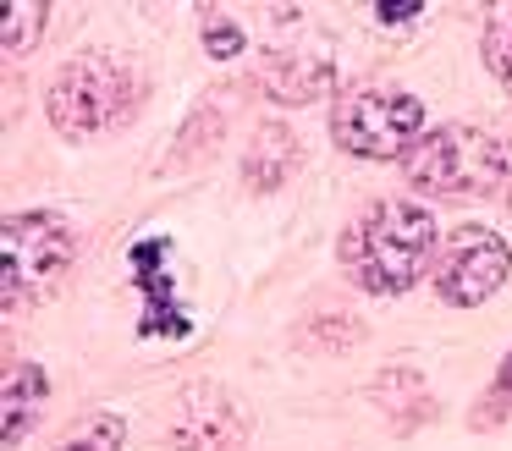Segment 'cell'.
<instances>
[{
	"label": "cell",
	"mask_w": 512,
	"mask_h": 451,
	"mask_svg": "<svg viewBox=\"0 0 512 451\" xmlns=\"http://www.w3.org/2000/svg\"><path fill=\"white\" fill-rule=\"evenodd\" d=\"M336 259L358 292L402 297L408 286H419V275L435 259V215L419 198H380L342 231Z\"/></svg>",
	"instance_id": "6da1fadb"
},
{
	"label": "cell",
	"mask_w": 512,
	"mask_h": 451,
	"mask_svg": "<svg viewBox=\"0 0 512 451\" xmlns=\"http://www.w3.org/2000/svg\"><path fill=\"white\" fill-rule=\"evenodd\" d=\"M331 138L353 160H402L424 138V99L408 88H353L331 105Z\"/></svg>",
	"instance_id": "277c9868"
},
{
	"label": "cell",
	"mask_w": 512,
	"mask_h": 451,
	"mask_svg": "<svg viewBox=\"0 0 512 451\" xmlns=\"http://www.w3.org/2000/svg\"><path fill=\"white\" fill-rule=\"evenodd\" d=\"M204 44H210L215 61H232V55L243 50V28L226 22V17H204Z\"/></svg>",
	"instance_id": "9a60e30c"
},
{
	"label": "cell",
	"mask_w": 512,
	"mask_h": 451,
	"mask_svg": "<svg viewBox=\"0 0 512 451\" xmlns=\"http://www.w3.org/2000/svg\"><path fill=\"white\" fill-rule=\"evenodd\" d=\"M507 413H512V352H507V363L496 369V385H490V391L479 396V413H474V424H479V429H490V424H501Z\"/></svg>",
	"instance_id": "5bb4252c"
},
{
	"label": "cell",
	"mask_w": 512,
	"mask_h": 451,
	"mask_svg": "<svg viewBox=\"0 0 512 451\" xmlns=\"http://www.w3.org/2000/svg\"><path fill=\"white\" fill-rule=\"evenodd\" d=\"M122 440H127V418L122 413H94V418H83L56 451H122Z\"/></svg>",
	"instance_id": "7c38bea8"
},
{
	"label": "cell",
	"mask_w": 512,
	"mask_h": 451,
	"mask_svg": "<svg viewBox=\"0 0 512 451\" xmlns=\"http://www.w3.org/2000/svg\"><path fill=\"white\" fill-rule=\"evenodd\" d=\"M292 171H298V132L276 127V121L259 127L254 143L243 149V182L254 187V193H276Z\"/></svg>",
	"instance_id": "30bf717a"
},
{
	"label": "cell",
	"mask_w": 512,
	"mask_h": 451,
	"mask_svg": "<svg viewBox=\"0 0 512 451\" xmlns=\"http://www.w3.org/2000/svg\"><path fill=\"white\" fill-rule=\"evenodd\" d=\"M50 402V380L34 358H12L6 363V380H0V446L17 451L34 435L39 413Z\"/></svg>",
	"instance_id": "ba28073f"
},
{
	"label": "cell",
	"mask_w": 512,
	"mask_h": 451,
	"mask_svg": "<svg viewBox=\"0 0 512 451\" xmlns=\"http://www.w3.org/2000/svg\"><path fill=\"white\" fill-rule=\"evenodd\" d=\"M402 176L419 193H496L512 176V149L485 127H463V121H446V127H430L408 154H402Z\"/></svg>",
	"instance_id": "7a4b0ae2"
},
{
	"label": "cell",
	"mask_w": 512,
	"mask_h": 451,
	"mask_svg": "<svg viewBox=\"0 0 512 451\" xmlns=\"http://www.w3.org/2000/svg\"><path fill=\"white\" fill-rule=\"evenodd\" d=\"M45 0H12L6 6V17H0V44H6V55H28L39 44V33H45Z\"/></svg>",
	"instance_id": "8fae6325"
},
{
	"label": "cell",
	"mask_w": 512,
	"mask_h": 451,
	"mask_svg": "<svg viewBox=\"0 0 512 451\" xmlns=\"http://www.w3.org/2000/svg\"><path fill=\"white\" fill-rule=\"evenodd\" d=\"M259 83L281 105H314L336 88V61H325V55H270Z\"/></svg>",
	"instance_id": "9c48e42d"
},
{
	"label": "cell",
	"mask_w": 512,
	"mask_h": 451,
	"mask_svg": "<svg viewBox=\"0 0 512 451\" xmlns=\"http://www.w3.org/2000/svg\"><path fill=\"white\" fill-rule=\"evenodd\" d=\"M512 275V248L501 231L490 226H457L452 242L441 248V259H435V292H441V303L452 308H479L485 297H496L501 286H507Z\"/></svg>",
	"instance_id": "8992f818"
},
{
	"label": "cell",
	"mask_w": 512,
	"mask_h": 451,
	"mask_svg": "<svg viewBox=\"0 0 512 451\" xmlns=\"http://www.w3.org/2000/svg\"><path fill=\"white\" fill-rule=\"evenodd\" d=\"M413 17H424L419 0H380L375 6V22H386V28H402V22H413Z\"/></svg>",
	"instance_id": "2e32d148"
},
{
	"label": "cell",
	"mask_w": 512,
	"mask_h": 451,
	"mask_svg": "<svg viewBox=\"0 0 512 451\" xmlns=\"http://www.w3.org/2000/svg\"><path fill=\"white\" fill-rule=\"evenodd\" d=\"M485 66L512 94V6H490V17H485Z\"/></svg>",
	"instance_id": "4fadbf2b"
},
{
	"label": "cell",
	"mask_w": 512,
	"mask_h": 451,
	"mask_svg": "<svg viewBox=\"0 0 512 451\" xmlns=\"http://www.w3.org/2000/svg\"><path fill=\"white\" fill-rule=\"evenodd\" d=\"M254 435L248 402L232 396L226 385L199 380L177 396V418H171V446L177 451H243Z\"/></svg>",
	"instance_id": "52a82bcc"
},
{
	"label": "cell",
	"mask_w": 512,
	"mask_h": 451,
	"mask_svg": "<svg viewBox=\"0 0 512 451\" xmlns=\"http://www.w3.org/2000/svg\"><path fill=\"white\" fill-rule=\"evenodd\" d=\"M0 292H6V314L17 303H34L50 286L67 275L72 253H78V237H72V220L56 215V209H28V215H6V231H0Z\"/></svg>",
	"instance_id": "5b68a950"
},
{
	"label": "cell",
	"mask_w": 512,
	"mask_h": 451,
	"mask_svg": "<svg viewBox=\"0 0 512 451\" xmlns=\"http://www.w3.org/2000/svg\"><path fill=\"white\" fill-rule=\"evenodd\" d=\"M138 110V72L111 50H89L67 61L45 88V116L61 138H94L105 127H122Z\"/></svg>",
	"instance_id": "3957f363"
}]
</instances>
